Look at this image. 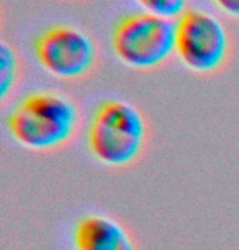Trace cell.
I'll use <instances>...</instances> for the list:
<instances>
[{"label": "cell", "mask_w": 239, "mask_h": 250, "mask_svg": "<svg viewBox=\"0 0 239 250\" xmlns=\"http://www.w3.org/2000/svg\"><path fill=\"white\" fill-rule=\"evenodd\" d=\"M8 133L33 152H53L74 139L79 128L76 103L56 92L23 97L7 116Z\"/></svg>", "instance_id": "cell-1"}, {"label": "cell", "mask_w": 239, "mask_h": 250, "mask_svg": "<svg viewBox=\"0 0 239 250\" xmlns=\"http://www.w3.org/2000/svg\"><path fill=\"white\" fill-rule=\"evenodd\" d=\"M148 143L143 113L123 100H105L95 108L87 128L88 152L98 164L125 168L141 159Z\"/></svg>", "instance_id": "cell-2"}, {"label": "cell", "mask_w": 239, "mask_h": 250, "mask_svg": "<svg viewBox=\"0 0 239 250\" xmlns=\"http://www.w3.org/2000/svg\"><path fill=\"white\" fill-rule=\"evenodd\" d=\"M111 49L126 67L156 69L175 53V23L148 12L126 15L113 28Z\"/></svg>", "instance_id": "cell-3"}, {"label": "cell", "mask_w": 239, "mask_h": 250, "mask_svg": "<svg viewBox=\"0 0 239 250\" xmlns=\"http://www.w3.org/2000/svg\"><path fill=\"white\" fill-rule=\"evenodd\" d=\"M175 54L195 74L218 72L229 56L226 28L212 13L187 8L175 21Z\"/></svg>", "instance_id": "cell-4"}, {"label": "cell", "mask_w": 239, "mask_h": 250, "mask_svg": "<svg viewBox=\"0 0 239 250\" xmlns=\"http://www.w3.org/2000/svg\"><path fill=\"white\" fill-rule=\"evenodd\" d=\"M33 53L46 72L63 80L86 77L97 62L92 38L69 25H56L40 33L33 41Z\"/></svg>", "instance_id": "cell-5"}, {"label": "cell", "mask_w": 239, "mask_h": 250, "mask_svg": "<svg viewBox=\"0 0 239 250\" xmlns=\"http://www.w3.org/2000/svg\"><path fill=\"white\" fill-rule=\"evenodd\" d=\"M76 250H138L131 234L110 216L86 214L72 232Z\"/></svg>", "instance_id": "cell-6"}, {"label": "cell", "mask_w": 239, "mask_h": 250, "mask_svg": "<svg viewBox=\"0 0 239 250\" xmlns=\"http://www.w3.org/2000/svg\"><path fill=\"white\" fill-rule=\"evenodd\" d=\"M20 74V65L13 48L5 41L0 43V100L5 102L13 90Z\"/></svg>", "instance_id": "cell-7"}, {"label": "cell", "mask_w": 239, "mask_h": 250, "mask_svg": "<svg viewBox=\"0 0 239 250\" xmlns=\"http://www.w3.org/2000/svg\"><path fill=\"white\" fill-rule=\"evenodd\" d=\"M136 2L148 13L169 18V20L174 17H180L187 10V0H136Z\"/></svg>", "instance_id": "cell-8"}, {"label": "cell", "mask_w": 239, "mask_h": 250, "mask_svg": "<svg viewBox=\"0 0 239 250\" xmlns=\"http://www.w3.org/2000/svg\"><path fill=\"white\" fill-rule=\"evenodd\" d=\"M217 7L226 15L239 20V0H213Z\"/></svg>", "instance_id": "cell-9"}]
</instances>
